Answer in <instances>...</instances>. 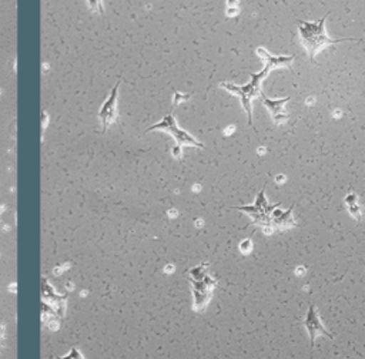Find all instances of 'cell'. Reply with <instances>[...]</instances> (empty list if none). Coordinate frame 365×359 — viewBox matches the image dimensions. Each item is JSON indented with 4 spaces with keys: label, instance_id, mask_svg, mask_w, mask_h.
Here are the masks:
<instances>
[{
    "label": "cell",
    "instance_id": "obj_1",
    "mask_svg": "<svg viewBox=\"0 0 365 359\" xmlns=\"http://www.w3.org/2000/svg\"><path fill=\"white\" fill-rule=\"evenodd\" d=\"M325 20H327V14L317 21L298 20L299 40L311 60H314V57L322 48L331 46V44H336V43L346 41V40H354V38H331V37H328V34L325 31Z\"/></svg>",
    "mask_w": 365,
    "mask_h": 359
},
{
    "label": "cell",
    "instance_id": "obj_2",
    "mask_svg": "<svg viewBox=\"0 0 365 359\" xmlns=\"http://www.w3.org/2000/svg\"><path fill=\"white\" fill-rule=\"evenodd\" d=\"M271 71L268 66H264V68L259 73H251V80L245 85H237L234 83H221L220 87L228 90L234 95H238L241 98V104L244 111L248 115V124H252V111H251V100L261 94V83L267 77V74Z\"/></svg>",
    "mask_w": 365,
    "mask_h": 359
},
{
    "label": "cell",
    "instance_id": "obj_3",
    "mask_svg": "<svg viewBox=\"0 0 365 359\" xmlns=\"http://www.w3.org/2000/svg\"><path fill=\"white\" fill-rule=\"evenodd\" d=\"M153 130H163V131L170 132L174 137L177 145H192V147H197V148L204 147L202 142L197 141L191 134H188L185 130H182L177 125V121H175L173 114L165 115L160 123L148 127L147 131H153Z\"/></svg>",
    "mask_w": 365,
    "mask_h": 359
},
{
    "label": "cell",
    "instance_id": "obj_4",
    "mask_svg": "<svg viewBox=\"0 0 365 359\" xmlns=\"http://www.w3.org/2000/svg\"><path fill=\"white\" fill-rule=\"evenodd\" d=\"M120 81L115 84V87L111 90V94L106 100V103L100 108V120L103 125V131L108 127V124L114 123L117 120V90H118Z\"/></svg>",
    "mask_w": 365,
    "mask_h": 359
},
{
    "label": "cell",
    "instance_id": "obj_5",
    "mask_svg": "<svg viewBox=\"0 0 365 359\" xmlns=\"http://www.w3.org/2000/svg\"><path fill=\"white\" fill-rule=\"evenodd\" d=\"M261 97H262V104L268 108L271 117H272V121L275 124H282L288 120V114L285 113V103L289 101V97H284V98H278V100H272V98H268L262 91H261Z\"/></svg>",
    "mask_w": 365,
    "mask_h": 359
},
{
    "label": "cell",
    "instance_id": "obj_6",
    "mask_svg": "<svg viewBox=\"0 0 365 359\" xmlns=\"http://www.w3.org/2000/svg\"><path fill=\"white\" fill-rule=\"evenodd\" d=\"M257 54L259 56V58L265 63V66H268L269 68L274 67H281V66H287L289 63H292L294 57L292 56H272L268 51H265L264 48H257Z\"/></svg>",
    "mask_w": 365,
    "mask_h": 359
},
{
    "label": "cell",
    "instance_id": "obj_7",
    "mask_svg": "<svg viewBox=\"0 0 365 359\" xmlns=\"http://www.w3.org/2000/svg\"><path fill=\"white\" fill-rule=\"evenodd\" d=\"M88 6L91 10H98L103 11V6H101V0H88Z\"/></svg>",
    "mask_w": 365,
    "mask_h": 359
},
{
    "label": "cell",
    "instance_id": "obj_8",
    "mask_svg": "<svg viewBox=\"0 0 365 359\" xmlns=\"http://www.w3.org/2000/svg\"><path fill=\"white\" fill-rule=\"evenodd\" d=\"M173 152H174V155H175L177 158H181V145H175V147L173 148Z\"/></svg>",
    "mask_w": 365,
    "mask_h": 359
}]
</instances>
